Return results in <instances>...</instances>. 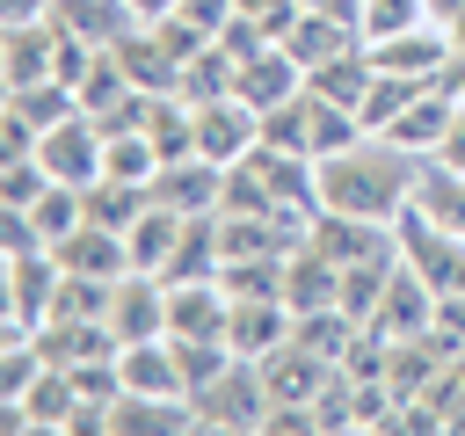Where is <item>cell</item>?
I'll return each mask as SVG.
<instances>
[{
  "label": "cell",
  "instance_id": "obj_1",
  "mask_svg": "<svg viewBox=\"0 0 465 436\" xmlns=\"http://www.w3.org/2000/svg\"><path fill=\"white\" fill-rule=\"evenodd\" d=\"M414 182H421V160L400 153L392 138H356L349 153L320 160V203L349 218H378V225H392L414 203Z\"/></svg>",
  "mask_w": 465,
  "mask_h": 436
},
{
  "label": "cell",
  "instance_id": "obj_2",
  "mask_svg": "<svg viewBox=\"0 0 465 436\" xmlns=\"http://www.w3.org/2000/svg\"><path fill=\"white\" fill-rule=\"evenodd\" d=\"M269 407H276V392H269V378H262L254 356H232L211 385L189 392L196 429H269Z\"/></svg>",
  "mask_w": 465,
  "mask_h": 436
},
{
  "label": "cell",
  "instance_id": "obj_3",
  "mask_svg": "<svg viewBox=\"0 0 465 436\" xmlns=\"http://www.w3.org/2000/svg\"><path fill=\"white\" fill-rule=\"evenodd\" d=\"M0 276H7V298H0V327L7 334H36L58 305V283H65V262L58 247H22V254H0Z\"/></svg>",
  "mask_w": 465,
  "mask_h": 436
},
{
  "label": "cell",
  "instance_id": "obj_4",
  "mask_svg": "<svg viewBox=\"0 0 465 436\" xmlns=\"http://www.w3.org/2000/svg\"><path fill=\"white\" fill-rule=\"evenodd\" d=\"M80 414H87V400H80V385H73V371L65 363H51L15 407H7V429L15 436H73L80 429Z\"/></svg>",
  "mask_w": 465,
  "mask_h": 436
},
{
  "label": "cell",
  "instance_id": "obj_5",
  "mask_svg": "<svg viewBox=\"0 0 465 436\" xmlns=\"http://www.w3.org/2000/svg\"><path fill=\"white\" fill-rule=\"evenodd\" d=\"M262 145V109H247L240 94H218V102H196V153L232 167Z\"/></svg>",
  "mask_w": 465,
  "mask_h": 436
},
{
  "label": "cell",
  "instance_id": "obj_6",
  "mask_svg": "<svg viewBox=\"0 0 465 436\" xmlns=\"http://www.w3.org/2000/svg\"><path fill=\"white\" fill-rule=\"evenodd\" d=\"M102 124L80 109V116H65V124H51L44 138H36V160L51 167V182H73V189H87L94 174H102Z\"/></svg>",
  "mask_w": 465,
  "mask_h": 436
},
{
  "label": "cell",
  "instance_id": "obj_7",
  "mask_svg": "<svg viewBox=\"0 0 465 436\" xmlns=\"http://www.w3.org/2000/svg\"><path fill=\"white\" fill-rule=\"evenodd\" d=\"M371 51V65L378 73H407V80H436L443 65H450V29L443 22H414V29H400V36H371L363 44Z\"/></svg>",
  "mask_w": 465,
  "mask_h": 436
},
{
  "label": "cell",
  "instance_id": "obj_8",
  "mask_svg": "<svg viewBox=\"0 0 465 436\" xmlns=\"http://www.w3.org/2000/svg\"><path fill=\"white\" fill-rule=\"evenodd\" d=\"M436 327V283L400 254V269H392V291H385V305L371 312V334H385V342H407V334H429Z\"/></svg>",
  "mask_w": 465,
  "mask_h": 436
},
{
  "label": "cell",
  "instance_id": "obj_9",
  "mask_svg": "<svg viewBox=\"0 0 465 436\" xmlns=\"http://www.w3.org/2000/svg\"><path fill=\"white\" fill-rule=\"evenodd\" d=\"M58 80V22H0V87Z\"/></svg>",
  "mask_w": 465,
  "mask_h": 436
},
{
  "label": "cell",
  "instance_id": "obj_10",
  "mask_svg": "<svg viewBox=\"0 0 465 436\" xmlns=\"http://www.w3.org/2000/svg\"><path fill=\"white\" fill-rule=\"evenodd\" d=\"M109 327H116L124 342H153V334H167V276H153V269H124V276H116V298H109Z\"/></svg>",
  "mask_w": 465,
  "mask_h": 436
},
{
  "label": "cell",
  "instance_id": "obj_11",
  "mask_svg": "<svg viewBox=\"0 0 465 436\" xmlns=\"http://www.w3.org/2000/svg\"><path fill=\"white\" fill-rule=\"evenodd\" d=\"M109 51L124 58V73H131L138 94H174V87H182V58H174V44H167L153 22H131Z\"/></svg>",
  "mask_w": 465,
  "mask_h": 436
},
{
  "label": "cell",
  "instance_id": "obj_12",
  "mask_svg": "<svg viewBox=\"0 0 465 436\" xmlns=\"http://www.w3.org/2000/svg\"><path fill=\"white\" fill-rule=\"evenodd\" d=\"M450 116H458V94H443V87L429 80V87H421V94H414V102H407L378 138H392V145H400V153H414V160H436V145H443Z\"/></svg>",
  "mask_w": 465,
  "mask_h": 436
},
{
  "label": "cell",
  "instance_id": "obj_13",
  "mask_svg": "<svg viewBox=\"0 0 465 436\" xmlns=\"http://www.w3.org/2000/svg\"><path fill=\"white\" fill-rule=\"evenodd\" d=\"M218 189H225V167L203 160V153H182V160H167V167L153 174V203H167V211H182V218L218 211Z\"/></svg>",
  "mask_w": 465,
  "mask_h": 436
},
{
  "label": "cell",
  "instance_id": "obj_14",
  "mask_svg": "<svg viewBox=\"0 0 465 436\" xmlns=\"http://www.w3.org/2000/svg\"><path fill=\"white\" fill-rule=\"evenodd\" d=\"M225 327H232V291L218 276L167 283V334H218L225 342Z\"/></svg>",
  "mask_w": 465,
  "mask_h": 436
},
{
  "label": "cell",
  "instance_id": "obj_15",
  "mask_svg": "<svg viewBox=\"0 0 465 436\" xmlns=\"http://www.w3.org/2000/svg\"><path fill=\"white\" fill-rule=\"evenodd\" d=\"M291 327H298V312H291V298H232V327H225V342H232V356H269V349H283L291 342Z\"/></svg>",
  "mask_w": 465,
  "mask_h": 436
},
{
  "label": "cell",
  "instance_id": "obj_16",
  "mask_svg": "<svg viewBox=\"0 0 465 436\" xmlns=\"http://www.w3.org/2000/svg\"><path fill=\"white\" fill-rule=\"evenodd\" d=\"M283 298H291V312H312V305H341V262H334L327 247L298 240V247L283 254Z\"/></svg>",
  "mask_w": 465,
  "mask_h": 436
},
{
  "label": "cell",
  "instance_id": "obj_17",
  "mask_svg": "<svg viewBox=\"0 0 465 436\" xmlns=\"http://www.w3.org/2000/svg\"><path fill=\"white\" fill-rule=\"evenodd\" d=\"M298 87H305V65H298L283 44H262L254 58H240V87H232V94H240L247 109H276V102H291Z\"/></svg>",
  "mask_w": 465,
  "mask_h": 436
},
{
  "label": "cell",
  "instance_id": "obj_18",
  "mask_svg": "<svg viewBox=\"0 0 465 436\" xmlns=\"http://www.w3.org/2000/svg\"><path fill=\"white\" fill-rule=\"evenodd\" d=\"M334 371H341V363L312 356L298 334H291L283 349H269V356H262V378H269V392H276V400H305V407L327 392V378H334Z\"/></svg>",
  "mask_w": 465,
  "mask_h": 436
},
{
  "label": "cell",
  "instance_id": "obj_19",
  "mask_svg": "<svg viewBox=\"0 0 465 436\" xmlns=\"http://www.w3.org/2000/svg\"><path fill=\"white\" fill-rule=\"evenodd\" d=\"M58 262H65L73 276H109V283H116V276L131 269V247H124V233H116V225L80 218V225L58 240Z\"/></svg>",
  "mask_w": 465,
  "mask_h": 436
},
{
  "label": "cell",
  "instance_id": "obj_20",
  "mask_svg": "<svg viewBox=\"0 0 465 436\" xmlns=\"http://www.w3.org/2000/svg\"><path fill=\"white\" fill-rule=\"evenodd\" d=\"M174 429H196L189 400H160V392H116V407H109V436H174Z\"/></svg>",
  "mask_w": 465,
  "mask_h": 436
},
{
  "label": "cell",
  "instance_id": "obj_21",
  "mask_svg": "<svg viewBox=\"0 0 465 436\" xmlns=\"http://www.w3.org/2000/svg\"><path fill=\"white\" fill-rule=\"evenodd\" d=\"M363 44V29H349V22H334L327 7H305L298 22H291V36H283V51L312 73V65H327V58H341V51H356Z\"/></svg>",
  "mask_w": 465,
  "mask_h": 436
},
{
  "label": "cell",
  "instance_id": "obj_22",
  "mask_svg": "<svg viewBox=\"0 0 465 436\" xmlns=\"http://www.w3.org/2000/svg\"><path fill=\"white\" fill-rule=\"evenodd\" d=\"M182 211H167V203H145L138 218H131V233H124V247H131V269H167V254H174V240H182Z\"/></svg>",
  "mask_w": 465,
  "mask_h": 436
},
{
  "label": "cell",
  "instance_id": "obj_23",
  "mask_svg": "<svg viewBox=\"0 0 465 436\" xmlns=\"http://www.w3.org/2000/svg\"><path fill=\"white\" fill-rule=\"evenodd\" d=\"M80 203H87V218H94V225L131 233V218L153 203V189H145V182H124V174H94V182L80 189Z\"/></svg>",
  "mask_w": 465,
  "mask_h": 436
},
{
  "label": "cell",
  "instance_id": "obj_24",
  "mask_svg": "<svg viewBox=\"0 0 465 436\" xmlns=\"http://www.w3.org/2000/svg\"><path fill=\"white\" fill-rule=\"evenodd\" d=\"M51 22L65 36H87V44H116L131 29V7L124 0H51Z\"/></svg>",
  "mask_w": 465,
  "mask_h": 436
},
{
  "label": "cell",
  "instance_id": "obj_25",
  "mask_svg": "<svg viewBox=\"0 0 465 436\" xmlns=\"http://www.w3.org/2000/svg\"><path fill=\"white\" fill-rule=\"evenodd\" d=\"M0 109H15L29 131H51V124L80 116V94H73L65 80H29V87H7V102H0Z\"/></svg>",
  "mask_w": 465,
  "mask_h": 436
},
{
  "label": "cell",
  "instance_id": "obj_26",
  "mask_svg": "<svg viewBox=\"0 0 465 436\" xmlns=\"http://www.w3.org/2000/svg\"><path fill=\"white\" fill-rule=\"evenodd\" d=\"M262 145H283V153H312V94L298 87L291 102L262 109Z\"/></svg>",
  "mask_w": 465,
  "mask_h": 436
},
{
  "label": "cell",
  "instance_id": "obj_27",
  "mask_svg": "<svg viewBox=\"0 0 465 436\" xmlns=\"http://www.w3.org/2000/svg\"><path fill=\"white\" fill-rule=\"evenodd\" d=\"M421 87H429V80H407V73H378V80H371V94L356 102V116H363V131L378 138V131H385V124H392V116H400V109H407V102H414Z\"/></svg>",
  "mask_w": 465,
  "mask_h": 436
},
{
  "label": "cell",
  "instance_id": "obj_28",
  "mask_svg": "<svg viewBox=\"0 0 465 436\" xmlns=\"http://www.w3.org/2000/svg\"><path fill=\"white\" fill-rule=\"evenodd\" d=\"M29 218H36V233H44L51 247H58V240H65V233H73L80 218H87V203H80V189H73V182H51V189H44L36 203H29Z\"/></svg>",
  "mask_w": 465,
  "mask_h": 436
},
{
  "label": "cell",
  "instance_id": "obj_29",
  "mask_svg": "<svg viewBox=\"0 0 465 436\" xmlns=\"http://www.w3.org/2000/svg\"><path fill=\"white\" fill-rule=\"evenodd\" d=\"M44 189H51V167H44L36 153H22V160H0V211H29Z\"/></svg>",
  "mask_w": 465,
  "mask_h": 436
},
{
  "label": "cell",
  "instance_id": "obj_30",
  "mask_svg": "<svg viewBox=\"0 0 465 436\" xmlns=\"http://www.w3.org/2000/svg\"><path fill=\"white\" fill-rule=\"evenodd\" d=\"M36 138H44V131H29L15 109H0V160H22V153H36Z\"/></svg>",
  "mask_w": 465,
  "mask_h": 436
},
{
  "label": "cell",
  "instance_id": "obj_31",
  "mask_svg": "<svg viewBox=\"0 0 465 436\" xmlns=\"http://www.w3.org/2000/svg\"><path fill=\"white\" fill-rule=\"evenodd\" d=\"M124 7H131V22H167L182 0H124Z\"/></svg>",
  "mask_w": 465,
  "mask_h": 436
},
{
  "label": "cell",
  "instance_id": "obj_32",
  "mask_svg": "<svg viewBox=\"0 0 465 436\" xmlns=\"http://www.w3.org/2000/svg\"><path fill=\"white\" fill-rule=\"evenodd\" d=\"M429 7V22H450V15H465V0H421Z\"/></svg>",
  "mask_w": 465,
  "mask_h": 436
}]
</instances>
